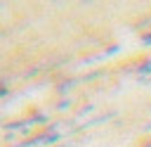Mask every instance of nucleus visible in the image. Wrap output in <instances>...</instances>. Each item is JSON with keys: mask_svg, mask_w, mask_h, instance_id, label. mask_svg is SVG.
Here are the masks:
<instances>
[{"mask_svg": "<svg viewBox=\"0 0 151 147\" xmlns=\"http://www.w3.org/2000/svg\"><path fill=\"white\" fill-rule=\"evenodd\" d=\"M144 40H146V43H151V33H149V36H144Z\"/></svg>", "mask_w": 151, "mask_h": 147, "instance_id": "f257e3e1", "label": "nucleus"}]
</instances>
